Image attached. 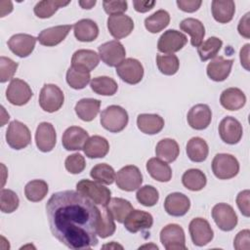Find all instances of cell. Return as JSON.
<instances>
[{
    "label": "cell",
    "instance_id": "obj_1",
    "mask_svg": "<svg viewBox=\"0 0 250 250\" xmlns=\"http://www.w3.org/2000/svg\"><path fill=\"white\" fill-rule=\"evenodd\" d=\"M46 213L52 234L66 247L82 250L97 246L101 210L80 192L53 193L46 203Z\"/></svg>",
    "mask_w": 250,
    "mask_h": 250
},
{
    "label": "cell",
    "instance_id": "obj_2",
    "mask_svg": "<svg viewBox=\"0 0 250 250\" xmlns=\"http://www.w3.org/2000/svg\"><path fill=\"white\" fill-rule=\"evenodd\" d=\"M100 121L105 130L111 133H118L127 126L129 116L123 107L112 104L102 111Z\"/></svg>",
    "mask_w": 250,
    "mask_h": 250
},
{
    "label": "cell",
    "instance_id": "obj_3",
    "mask_svg": "<svg viewBox=\"0 0 250 250\" xmlns=\"http://www.w3.org/2000/svg\"><path fill=\"white\" fill-rule=\"evenodd\" d=\"M76 189L83 196L98 205L105 206L110 200L111 191L101 183L82 179L76 184Z\"/></svg>",
    "mask_w": 250,
    "mask_h": 250
},
{
    "label": "cell",
    "instance_id": "obj_4",
    "mask_svg": "<svg viewBox=\"0 0 250 250\" xmlns=\"http://www.w3.org/2000/svg\"><path fill=\"white\" fill-rule=\"evenodd\" d=\"M212 171L220 180L234 178L239 172L238 160L231 154L218 153L212 160Z\"/></svg>",
    "mask_w": 250,
    "mask_h": 250
},
{
    "label": "cell",
    "instance_id": "obj_5",
    "mask_svg": "<svg viewBox=\"0 0 250 250\" xmlns=\"http://www.w3.org/2000/svg\"><path fill=\"white\" fill-rule=\"evenodd\" d=\"M64 101V96L61 88L55 84H45L39 94V104L46 112L59 110Z\"/></svg>",
    "mask_w": 250,
    "mask_h": 250
},
{
    "label": "cell",
    "instance_id": "obj_6",
    "mask_svg": "<svg viewBox=\"0 0 250 250\" xmlns=\"http://www.w3.org/2000/svg\"><path fill=\"white\" fill-rule=\"evenodd\" d=\"M7 144L14 149H22L31 142V134L28 127L21 121H12L6 132Z\"/></svg>",
    "mask_w": 250,
    "mask_h": 250
},
{
    "label": "cell",
    "instance_id": "obj_7",
    "mask_svg": "<svg viewBox=\"0 0 250 250\" xmlns=\"http://www.w3.org/2000/svg\"><path fill=\"white\" fill-rule=\"evenodd\" d=\"M160 242L166 250H186V236L183 228L169 224L160 231Z\"/></svg>",
    "mask_w": 250,
    "mask_h": 250
},
{
    "label": "cell",
    "instance_id": "obj_8",
    "mask_svg": "<svg viewBox=\"0 0 250 250\" xmlns=\"http://www.w3.org/2000/svg\"><path fill=\"white\" fill-rule=\"evenodd\" d=\"M116 186L125 191L138 189L143 183V175L140 169L134 165L122 167L115 175Z\"/></svg>",
    "mask_w": 250,
    "mask_h": 250
},
{
    "label": "cell",
    "instance_id": "obj_9",
    "mask_svg": "<svg viewBox=\"0 0 250 250\" xmlns=\"http://www.w3.org/2000/svg\"><path fill=\"white\" fill-rule=\"evenodd\" d=\"M33 93L29 85L19 78H13L6 90V98L14 105H23L29 102Z\"/></svg>",
    "mask_w": 250,
    "mask_h": 250
},
{
    "label": "cell",
    "instance_id": "obj_10",
    "mask_svg": "<svg viewBox=\"0 0 250 250\" xmlns=\"http://www.w3.org/2000/svg\"><path fill=\"white\" fill-rule=\"evenodd\" d=\"M99 56L108 66H117L125 60L126 51L121 42L111 40L99 46Z\"/></svg>",
    "mask_w": 250,
    "mask_h": 250
},
{
    "label": "cell",
    "instance_id": "obj_11",
    "mask_svg": "<svg viewBox=\"0 0 250 250\" xmlns=\"http://www.w3.org/2000/svg\"><path fill=\"white\" fill-rule=\"evenodd\" d=\"M212 218L218 228L224 231L232 230L237 225V215L227 203H218L212 209Z\"/></svg>",
    "mask_w": 250,
    "mask_h": 250
},
{
    "label": "cell",
    "instance_id": "obj_12",
    "mask_svg": "<svg viewBox=\"0 0 250 250\" xmlns=\"http://www.w3.org/2000/svg\"><path fill=\"white\" fill-rule=\"evenodd\" d=\"M116 73L122 81L134 85L143 79L144 67L138 60L128 58L116 66Z\"/></svg>",
    "mask_w": 250,
    "mask_h": 250
},
{
    "label": "cell",
    "instance_id": "obj_13",
    "mask_svg": "<svg viewBox=\"0 0 250 250\" xmlns=\"http://www.w3.org/2000/svg\"><path fill=\"white\" fill-rule=\"evenodd\" d=\"M187 36L178 30L168 29L159 37L157 42V49L159 52L164 54H173L181 49L187 44Z\"/></svg>",
    "mask_w": 250,
    "mask_h": 250
},
{
    "label": "cell",
    "instance_id": "obj_14",
    "mask_svg": "<svg viewBox=\"0 0 250 250\" xmlns=\"http://www.w3.org/2000/svg\"><path fill=\"white\" fill-rule=\"evenodd\" d=\"M188 231L193 244L200 247L208 244L214 237L210 224L203 218L192 219L188 226Z\"/></svg>",
    "mask_w": 250,
    "mask_h": 250
},
{
    "label": "cell",
    "instance_id": "obj_15",
    "mask_svg": "<svg viewBox=\"0 0 250 250\" xmlns=\"http://www.w3.org/2000/svg\"><path fill=\"white\" fill-rule=\"evenodd\" d=\"M243 134L242 125L232 116H227L219 124V135L223 142L229 145L237 144Z\"/></svg>",
    "mask_w": 250,
    "mask_h": 250
},
{
    "label": "cell",
    "instance_id": "obj_16",
    "mask_svg": "<svg viewBox=\"0 0 250 250\" xmlns=\"http://www.w3.org/2000/svg\"><path fill=\"white\" fill-rule=\"evenodd\" d=\"M107 29L112 37L121 39L128 36L134 29L133 20L124 14L112 15L107 19Z\"/></svg>",
    "mask_w": 250,
    "mask_h": 250
},
{
    "label": "cell",
    "instance_id": "obj_17",
    "mask_svg": "<svg viewBox=\"0 0 250 250\" xmlns=\"http://www.w3.org/2000/svg\"><path fill=\"white\" fill-rule=\"evenodd\" d=\"M37 38L30 34L18 33L10 37L8 40L9 49L18 57L25 58L34 50Z\"/></svg>",
    "mask_w": 250,
    "mask_h": 250
},
{
    "label": "cell",
    "instance_id": "obj_18",
    "mask_svg": "<svg viewBox=\"0 0 250 250\" xmlns=\"http://www.w3.org/2000/svg\"><path fill=\"white\" fill-rule=\"evenodd\" d=\"M35 142L40 151H51L57 142V134L54 126L49 122H41L36 129Z\"/></svg>",
    "mask_w": 250,
    "mask_h": 250
},
{
    "label": "cell",
    "instance_id": "obj_19",
    "mask_svg": "<svg viewBox=\"0 0 250 250\" xmlns=\"http://www.w3.org/2000/svg\"><path fill=\"white\" fill-rule=\"evenodd\" d=\"M125 229L132 232L136 233L145 229H148L152 227L153 218L151 214L143 210H132L129 215L124 220Z\"/></svg>",
    "mask_w": 250,
    "mask_h": 250
},
{
    "label": "cell",
    "instance_id": "obj_20",
    "mask_svg": "<svg viewBox=\"0 0 250 250\" xmlns=\"http://www.w3.org/2000/svg\"><path fill=\"white\" fill-rule=\"evenodd\" d=\"M188 123L195 130H204L211 123L212 111L207 104H198L193 105L188 112Z\"/></svg>",
    "mask_w": 250,
    "mask_h": 250
},
{
    "label": "cell",
    "instance_id": "obj_21",
    "mask_svg": "<svg viewBox=\"0 0 250 250\" xmlns=\"http://www.w3.org/2000/svg\"><path fill=\"white\" fill-rule=\"evenodd\" d=\"M88 139L89 134L86 130L78 126H70L63 132L62 144L66 150H81Z\"/></svg>",
    "mask_w": 250,
    "mask_h": 250
},
{
    "label": "cell",
    "instance_id": "obj_22",
    "mask_svg": "<svg viewBox=\"0 0 250 250\" xmlns=\"http://www.w3.org/2000/svg\"><path fill=\"white\" fill-rule=\"evenodd\" d=\"M190 208L189 198L181 192L168 194L164 201L165 211L173 217H181L188 213Z\"/></svg>",
    "mask_w": 250,
    "mask_h": 250
},
{
    "label": "cell",
    "instance_id": "obj_23",
    "mask_svg": "<svg viewBox=\"0 0 250 250\" xmlns=\"http://www.w3.org/2000/svg\"><path fill=\"white\" fill-rule=\"evenodd\" d=\"M72 27L73 26L70 24H63L46 28L38 34L37 40L43 46H56L64 40Z\"/></svg>",
    "mask_w": 250,
    "mask_h": 250
},
{
    "label": "cell",
    "instance_id": "obj_24",
    "mask_svg": "<svg viewBox=\"0 0 250 250\" xmlns=\"http://www.w3.org/2000/svg\"><path fill=\"white\" fill-rule=\"evenodd\" d=\"M232 64L233 60H225L222 56L215 57L207 65V75L213 81H224L229 77Z\"/></svg>",
    "mask_w": 250,
    "mask_h": 250
},
{
    "label": "cell",
    "instance_id": "obj_25",
    "mask_svg": "<svg viewBox=\"0 0 250 250\" xmlns=\"http://www.w3.org/2000/svg\"><path fill=\"white\" fill-rule=\"evenodd\" d=\"M100 62L99 55L93 50L81 49L74 52L71 58V66L91 72Z\"/></svg>",
    "mask_w": 250,
    "mask_h": 250
},
{
    "label": "cell",
    "instance_id": "obj_26",
    "mask_svg": "<svg viewBox=\"0 0 250 250\" xmlns=\"http://www.w3.org/2000/svg\"><path fill=\"white\" fill-rule=\"evenodd\" d=\"M220 103L222 106L228 110H238L244 106L246 96L238 88H228L222 92Z\"/></svg>",
    "mask_w": 250,
    "mask_h": 250
},
{
    "label": "cell",
    "instance_id": "obj_27",
    "mask_svg": "<svg viewBox=\"0 0 250 250\" xmlns=\"http://www.w3.org/2000/svg\"><path fill=\"white\" fill-rule=\"evenodd\" d=\"M137 126L139 130L147 135H155L164 127V119L153 113H142L137 117Z\"/></svg>",
    "mask_w": 250,
    "mask_h": 250
},
{
    "label": "cell",
    "instance_id": "obj_28",
    "mask_svg": "<svg viewBox=\"0 0 250 250\" xmlns=\"http://www.w3.org/2000/svg\"><path fill=\"white\" fill-rule=\"evenodd\" d=\"M108 150L109 144L107 140L98 135L90 137L83 146V151L89 158H103L107 154Z\"/></svg>",
    "mask_w": 250,
    "mask_h": 250
},
{
    "label": "cell",
    "instance_id": "obj_29",
    "mask_svg": "<svg viewBox=\"0 0 250 250\" xmlns=\"http://www.w3.org/2000/svg\"><path fill=\"white\" fill-rule=\"evenodd\" d=\"M213 18L220 23L229 22L235 12V4L232 0H213L211 3Z\"/></svg>",
    "mask_w": 250,
    "mask_h": 250
},
{
    "label": "cell",
    "instance_id": "obj_30",
    "mask_svg": "<svg viewBox=\"0 0 250 250\" xmlns=\"http://www.w3.org/2000/svg\"><path fill=\"white\" fill-rule=\"evenodd\" d=\"M181 30L189 34L190 43L193 47H198L205 36V27L203 23L193 18H188L180 22Z\"/></svg>",
    "mask_w": 250,
    "mask_h": 250
},
{
    "label": "cell",
    "instance_id": "obj_31",
    "mask_svg": "<svg viewBox=\"0 0 250 250\" xmlns=\"http://www.w3.org/2000/svg\"><path fill=\"white\" fill-rule=\"evenodd\" d=\"M73 32L78 41L91 42L98 37L99 27L94 21L90 19H83L74 23Z\"/></svg>",
    "mask_w": 250,
    "mask_h": 250
},
{
    "label": "cell",
    "instance_id": "obj_32",
    "mask_svg": "<svg viewBox=\"0 0 250 250\" xmlns=\"http://www.w3.org/2000/svg\"><path fill=\"white\" fill-rule=\"evenodd\" d=\"M101 101L97 99L87 98L81 99L75 104V113L77 116L86 122H90L95 119L97 114L100 111Z\"/></svg>",
    "mask_w": 250,
    "mask_h": 250
},
{
    "label": "cell",
    "instance_id": "obj_33",
    "mask_svg": "<svg viewBox=\"0 0 250 250\" xmlns=\"http://www.w3.org/2000/svg\"><path fill=\"white\" fill-rule=\"evenodd\" d=\"M146 170L151 178L161 183L169 182L172 178L171 167L157 157H152L146 162Z\"/></svg>",
    "mask_w": 250,
    "mask_h": 250
},
{
    "label": "cell",
    "instance_id": "obj_34",
    "mask_svg": "<svg viewBox=\"0 0 250 250\" xmlns=\"http://www.w3.org/2000/svg\"><path fill=\"white\" fill-rule=\"evenodd\" d=\"M179 145L173 139H163L158 142L155 147V154L157 158L168 163L175 161L179 156Z\"/></svg>",
    "mask_w": 250,
    "mask_h": 250
},
{
    "label": "cell",
    "instance_id": "obj_35",
    "mask_svg": "<svg viewBox=\"0 0 250 250\" xmlns=\"http://www.w3.org/2000/svg\"><path fill=\"white\" fill-rule=\"evenodd\" d=\"M208 145L202 138L193 137L187 144V154L193 162L204 161L208 156Z\"/></svg>",
    "mask_w": 250,
    "mask_h": 250
},
{
    "label": "cell",
    "instance_id": "obj_36",
    "mask_svg": "<svg viewBox=\"0 0 250 250\" xmlns=\"http://www.w3.org/2000/svg\"><path fill=\"white\" fill-rule=\"evenodd\" d=\"M105 206L113 219L118 223H123L129 213L133 210V206L130 201L120 197L111 198Z\"/></svg>",
    "mask_w": 250,
    "mask_h": 250
},
{
    "label": "cell",
    "instance_id": "obj_37",
    "mask_svg": "<svg viewBox=\"0 0 250 250\" xmlns=\"http://www.w3.org/2000/svg\"><path fill=\"white\" fill-rule=\"evenodd\" d=\"M182 183L188 189L198 191L206 186L207 179L205 174L199 169H188L183 174Z\"/></svg>",
    "mask_w": 250,
    "mask_h": 250
},
{
    "label": "cell",
    "instance_id": "obj_38",
    "mask_svg": "<svg viewBox=\"0 0 250 250\" xmlns=\"http://www.w3.org/2000/svg\"><path fill=\"white\" fill-rule=\"evenodd\" d=\"M90 86L96 94L102 96H112L118 89L116 81L108 76L94 77L90 82Z\"/></svg>",
    "mask_w": 250,
    "mask_h": 250
},
{
    "label": "cell",
    "instance_id": "obj_39",
    "mask_svg": "<svg viewBox=\"0 0 250 250\" xmlns=\"http://www.w3.org/2000/svg\"><path fill=\"white\" fill-rule=\"evenodd\" d=\"M170 22V15L165 10H158L145 20V26L150 33L163 30Z\"/></svg>",
    "mask_w": 250,
    "mask_h": 250
},
{
    "label": "cell",
    "instance_id": "obj_40",
    "mask_svg": "<svg viewBox=\"0 0 250 250\" xmlns=\"http://www.w3.org/2000/svg\"><path fill=\"white\" fill-rule=\"evenodd\" d=\"M70 1L62 0H43L34 6V14L40 19H48L52 17L60 8L68 5Z\"/></svg>",
    "mask_w": 250,
    "mask_h": 250
},
{
    "label": "cell",
    "instance_id": "obj_41",
    "mask_svg": "<svg viewBox=\"0 0 250 250\" xmlns=\"http://www.w3.org/2000/svg\"><path fill=\"white\" fill-rule=\"evenodd\" d=\"M48 184L43 180H33L28 182L24 188L25 197L32 202H38L45 198L48 193Z\"/></svg>",
    "mask_w": 250,
    "mask_h": 250
},
{
    "label": "cell",
    "instance_id": "obj_42",
    "mask_svg": "<svg viewBox=\"0 0 250 250\" xmlns=\"http://www.w3.org/2000/svg\"><path fill=\"white\" fill-rule=\"evenodd\" d=\"M223 46V41L215 36L209 37L197 47V53L202 62L214 59Z\"/></svg>",
    "mask_w": 250,
    "mask_h": 250
},
{
    "label": "cell",
    "instance_id": "obj_43",
    "mask_svg": "<svg viewBox=\"0 0 250 250\" xmlns=\"http://www.w3.org/2000/svg\"><path fill=\"white\" fill-rule=\"evenodd\" d=\"M90 79H91L90 72L73 67L71 65L66 71V82L71 88L75 90H80L85 88L90 82Z\"/></svg>",
    "mask_w": 250,
    "mask_h": 250
},
{
    "label": "cell",
    "instance_id": "obj_44",
    "mask_svg": "<svg viewBox=\"0 0 250 250\" xmlns=\"http://www.w3.org/2000/svg\"><path fill=\"white\" fill-rule=\"evenodd\" d=\"M90 176L98 183L111 185L115 180V171L110 165L106 163H100L91 169Z\"/></svg>",
    "mask_w": 250,
    "mask_h": 250
},
{
    "label": "cell",
    "instance_id": "obj_45",
    "mask_svg": "<svg viewBox=\"0 0 250 250\" xmlns=\"http://www.w3.org/2000/svg\"><path fill=\"white\" fill-rule=\"evenodd\" d=\"M156 64L161 73L165 75H174L179 69L180 62L178 57L174 54H158L156 56Z\"/></svg>",
    "mask_w": 250,
    "mask_h": 250
},
{
    "label": "cell",
    "instance_id": "obj_46",
    "mask_svg": "<svg viewBox=\"0 0 250 250\" xmlns=\"http://www.w3.org/2000/svg\"><path fill=\"white\" fill-rule=\"evenodd\" d=\"M101 210V219L98 226L97 233L102 238H106L110 235H112L115 231V224L114 219L111 216L110 212L106 208V206H103Z\"/></svg>",
    "mask_w": 250,
    "mask_h": 250
},
{
    "label": "cell",
    "instance_id": "obj_47",
    "mask_svg": "<svg viewBox=\"0 0 250 250\" xmlns=\"http://www.w3.org/2000/svg\"><path fill=\"white\" fill-rule=\"evenodd\" d=\"M136 197H137V200L142 205L146 207H151L158 202L159 193L154 187L146 185L142 188H139L136 193Z\"/></svg>",
    "mask_w": 250,
    "mask_h": 250
},
{
    "label": "cell",
    "instance_id": "obj_48",
    "mask_svg": "<svg viewBox=\"0 0 250 250\" xmlns=\"http://www.w3.org/2000/svg\"><path fill=\"white\" fill-rule=\"evenodd\" d=\"M20 199L15 191L8 188L1 189L0 209L3 213H12L19 207Z\"/></svg>",
    "mask_w": 250,
    "mask_h": 250
},
{
    "label": "cell",
    "instance_id": "obj_49",
    "mask_svg": "<svg viewBox=\"0 0 250 250\" xmlns=\"http://www.w3.org/2000/svg\"><path fill=\"white\" fill-rule=\"evenodd\" d=\"M18 62H15L10 58L0 57V82L5 83L12 79L18 68Z\"/></svg>",
    "mask_w": 250,
    "mask_h": 250
},
{
    "label": "cell",
    "instance_id": "obj_50",
    "mask_svg": "<svg viewBox=\"0 0 250 250\" xmlns=\"http://www.w3.org/2000/svg\"><path fill=\"white\" fill-rule=\"evenodd\" d=\"M65 169L71 174H79L86 167V161L84 156L80 153H73L66 157L64 161Z\"/></svg>",
    "mask_w": 250,
    "mask_h": 250
},
{
    "label": "cell",
    "instance_id": "obj_51",
    "mask_svg": "<svg viewBox=\"0 0 250 250\" xmlns=\"http://www.w3.org/2000/svg\"><path fill=\"white\" fill-rule=\"evenodd\" d=\"M104 10L106 14L109 16L112 15H119L123 14L128 9V3L127 1H121V0H115V1H104L103 2Z\"/></svg>",
    "mask_w": 250,
    "mask_h": 250
},
{
    "label": "cell",
    "instance_id": "obj_52",
    "mask_svg": "<svg viewBox=\"0 0 250 250\" xmlns=\"http://www.w3.org/2000/svg\"><path fill=\"white\" fill-rule=\"evenodd\" d=\"M249 196L250 191L248 189L240 191L236 196V204L238 209L240 210L241 214L245 217L250 216V209H249Z\"/></svg>",
    "mask_w": 250,
    "mask_h": 250
},
{
    "label": "cell",
    "instance_id": "obj_53",
    "mask_svg": "<svg viewBox=\"0 0 250 250\" xmlns=\"http://www.w3.org/2000/svg\"><path fill=\"white\" fill-rule=\"evenodd\" d=\"M250 231L249 229H243L240 230L236 236L234 237L233 241V247L236 250H248L250 248V239H249Z\"/></svg>",
    "mask_w": 250,
    "mask_h": 250
},
{
    "label": "cell",
    "instance_id": "obj_54",
    "mask_svg": "<svg viewBox=\"0 0 250 250\" xmlns=\"http://www.w3.org/2000/svg\"><path fill=\"white\" fill-rule=\"evenodd\" d=\"M176 3L180 10L187 13H193L200 8L202 1L201 0H178Z\"/></svg>",
    "mask_w": 250,
    "mask_h": 250
},
{
    "label": "cell",
    "instance_id": "obj_55",
    "mask_svg": "<svg viewBox=\"0 0 250 250\" xmlns=\"http://www.w3.org/2000/svg\"><path fill=\"white\" fill-rule=\"evenodd\" d=\"M250 13H246L239 21L237 30L241 36L248 39L250 38V23H249Z\"/></svg>",
    "mask_w": 250,
    "mask_h": 250
},
{
    "label": "cell",
    "instance_id": "obj_56",
    "mask_svg": "<svg viewBox=\"0 0 250 250\" xmlns=\"http://www.w3.org/2000/svg\"><path fill=\"white\" fill-rule=\"evenodd\" d=\"M155 3H156L155 1H149V0H134L133 6L137 12L146 13L150 11L154 7Z\"/></svg>",
    "mask_w": 250,
    "mask_h": 250
},
{
    "label": "cell",
    "instance_id": "obj_57",
    "mask_svg": "<svg viewBox=\"0 0 250 250\" xmlns=\"http://www.w3.org/2000/svg\"><path fill=\"white\" fill-rule=\"evenodd\" d=\"M249 47L250 45L247 43L240 50V62L246 70H249Z\"/></svg>",
    "mask_w": 250,
    "mask_h": 250
},
{
    "label": "cell",
    "instance_id": "obj_58",
    "mask_svg": "<svg viewBox=\"0 0 250 250\" xmlns=\"http://www.w3.org/2000/svg\"><path fill=\"white\" fill-rule=\"evenodd\" d=\"M96 3H97L96 0H91V1H83V0H81V1H78V4L81 6V8L82 9H87V10L92 9L96 5Z\"/></svg>",
    "mask_w": 250,
    "mask_h": 250
}]
</instances>
